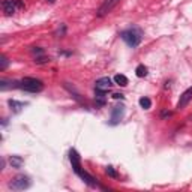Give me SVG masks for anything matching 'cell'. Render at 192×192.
Instances as JSON below:
<instances>
[{"label":"cell","mask_w":192,"mask_h":192,"mask_svg":"<svg viewBox=\"0 0 192 192\" xmlns=\"http://www.w3.org/2000/svg\"><path fill=\"white\" fill-rule=\"evenodd\" d=\"M9 164L14 168H21V165L24 164V159L21 158V156H11L9 158Z\"/></svg>","instance_id":"obj_11"},{"label":"cell","mask_w":192,"mask_h":192,"mask_svg":"<svg viewBox=\"0 0 192 192\" xmlns=\"http://www.w3.org/2000/svg\"><path fill=\"white\" fill-rule=\"evenodd\" d=\"M2 6H3V11L6 12V15H12L18 9V0H3Z\"/></svg>","instance_id":"obj_7"},{"label":"cell","mask_w":192,"mask_h":192,"mask_svg":"<svg viewBox=\"0 0 192 192\" xmlns=\"http://www.w3.org/2000/svg\"><path fill=\"white\" fill-rule=\"evenodd\" d=\"M32 53H33V54H36V57H38V56H42V54H44V51H42L41 48H33V50H32Z\"/></svg>","instance_id":"obj_18"},{"label":"cell","mask_w":192,"mask_h":192,"mask_svg":"<svg viewBox=\"0 0 192 192\" xmlns=\"http://www.w3.org/2000/svg\"><path fill=\"white\" fill-rule=\"evenodd\" d=\"M113 98H114V99H123L125 96H123L122 93H114V95H113Z\"/></svg>","instance_id":"obj_19"},{"label":"cell","mask_w":192,"mask_h":192,"mask_svg":"<svg viewBox=\"0 0 192 192\" xmlns=\"http://www.w3.org/2000/svg\"><path fill=\"white\" fill-rule=\"evenodd\" d=\"M140 105H141V108L149 110L152 107V101L149 99V98H146V96H144V98H141V99H140Z\"/></svg>","instance_id":"obj_14"},{"label":"cell","mask_w":192,"mask_h":192,"mask_svg":"<svg viewBox=\"0 0 192 192\" xmlns=\"http://www.w3.org/2000/svg\"><path fill=\"white\" fill-rule=\"evenodd\" d=\"M30 186V180L27 176H17L12 182H9V188L14 191H24Z\"/></svg>","instance_id":"obj_4"},{"label":"cell","mask_w":192,"mask_h":192,"mask_svg":"<svg viewBox=\"0 0 192 192\" xmlns=\"http://www.w3.org/2000/svg\"><path fill=\"white\" fill-rule=\"evenodd\" d=\"M17 87L23 89L26 92H32V93H38L44 90V83L38 78H32V77H26L23 80H20L17 83Z\"/></svg>","instance_id":"obj_2"},{"label":"cell","mask_w":192,"mask_h":192,"mask_svg":"<svg viewBox=\"0 0 192 192\" xmlns=\"http://www.w3.org/2000/svg\"><path fill=\"white\" fill-rule=\"evenodd\" d=\"M120 36H122V39H123L129 47L135 48V47H138L140 42H141L143 32L140 30V29H137V27H132V29H128V30H125V32H122Z\"/></svg>","instance_id":"obj_3"},{"label":"cell","mask_w":192,"mask_h":192,"mask_svg":"<svg viewBox=\"0 0 192 192\" xmlns=\"http://www.w3.org/2000/svg\"><path fill=\"white\" fill-rule=\"evenodd\" d=\"M192 99V87L191 89H188L186 92L180 96V99H179V102H177V108L179 110H182V108H185L188 104H189V101Z\"/></svg>","instance_id":"obj_8"},{"label":"cell","mask_w":192,"mask_h":192,"mask_svg":"<svg viewBox=\"0 0 192 192\" xmlns=\"http://www.w3.org/2000/svg\"><path fill=\"white\" fill-rule=\"evenodd\" d=\"M125 116V105L120 104V105H116L113 108V113H111V125H117Z\"/></svg>","instance_id":"obj_6"},{"label":"cell","mask_w":192,"mask_h":192,"mask_svg":"<svg viewBox=\"0 0 192 192\" xmlns=\"http://www.w3.org/2000/svg\"><path fill=\"white\" fill-rule=\"evenodd\" d=\"M96 87L101 89V90H110L111 89V86H113V81H111V78L108 77H101L96 80Z\"/></svg>","instance_id":"obj_9"},{"label":"cell","mask_w":192,"mask_h":192,"mask_svg":"<svg viewBox=\"0 0 192 192\" xmlns=\"http://www.w3.org/2000/svg\"><path fill=\"white\" fill-rule=\"evenodd\" d=\"M135 74H137V77H140V78L146 77L147 75V68L144 66V65H138L137 69H135Z\"/></svg>","instance_id":"obj_13"},{"label":"cell","mask_w":192,"mask_h":192,"mask_svg":"<svg viewBox=\"0 0 192 192\" xmlns=\"http://www.w3.org/2000/svg\"><path fill=\"white\" fill-rule=\"evenodd\" d=\"M47 2H50V3H54V2H56V0H47Z\"/></svg>","instance_id":"obj_20"},{"label":"cell","mask_w":192,"mask_h":192,"mask_svg":"<svg viewBox=\"0 0 192 192\" xmlns=\"http://www.w3.org/2000/svg\"><path fill=\"white\" fill-rule=\"evenodd\" d=\"M6 66H8V60H6L5 56H2V57H0V71H5Z\"/></svg>","instance_id":"obj_16"},{"label":"cell","mask_w":192,"mask_h":192,"mask_svg":"<svg viewBox=\"0 0 192 192\" xmlns=\"http://www.w3.org/2000/svg\"><path fill=\"white\" fill-rule=\"evenodd\" d=\"M48 62H50V59H48V57H44V56H41V57H36V59H35V63H36V65L48 63Z\"/></svg>","instance_id":"obj_15"},{"label":"cell","mask_w":192,"mask_h":192,"mask_svg":"<svg viewBox=\"0 0 192 192\" xmlns=\"http://www.w3.org/2000/svg\"><path fill=\"white\" fill-rule=\"evenodd\" d=\"M8 105L11 107V110H12L14 113H20V111H21V108H24L26 104H23V102H18V101H15V99H9L8 101Z\"/></svg>","instance_id":"obj_10"},{"label":"cell","mask_w":192,"mask_h":192,"mask_svg":"<svg viewBox=\"0 0 192 192\" xmlns=\"http://www.w3.org/2000/svg\"><path fill=\"white\" fill-rule=\"evenodd\" d=\"M119 3H120V0H104V2H102V5L99 6V9H98V12H96V15H98L99 18L108 15L110 12L116 8Z\"/></svg>","instance_id":"obj_5"},{"label":"cell","mask_w":192,"mask_h":192,"mask_svg":"<svg viewBox=\"0 0 192 192\" xmlns=\"http://www.w3.org/2000/svg\"><path fill=\"white\" fill-rule=\"evenodd\" d=\"M114 83L117 84V86H122V87H125V86H128V78H126L125 75H122V74H117L116 77H114Z\"/></svg>","instance_id":"obj_12"},{"label":"cell","mask_w":192,"mask_h":192,"mask_svg":"<svg viewBox=\"0 0 192 192\" xmlns=\"http://www.w3.org/2000/svg\"><path fill=\"white\" fill-rule=\"evenodd\" d=\"M69 159H71V164H72L74 171H75L77 174L83 179L86 183L89 185V186H98L96 180H95V179H93V177L89 174L87 171H84V170H83V167H81V162H80V156H78V153H77L75 150H71V153H69Z\"/></svg>","instance_id":"obj_1"},{"label":"cell","mask_w":192,"mask_h":192,"mask_svg":"<svg viewBox=\"0 0 192 192\" xmlns=\"http://www.w3.org/2000/svg\"><path fill=\"white\" fill-rule=\"evenodd\" d=\"M105 171H107V174L111 176V177H114V179L117 177V173L114 171V168H113V167H107V170H105Z\"/></svg>","instance_id":"obj_17"}]
</instances>
